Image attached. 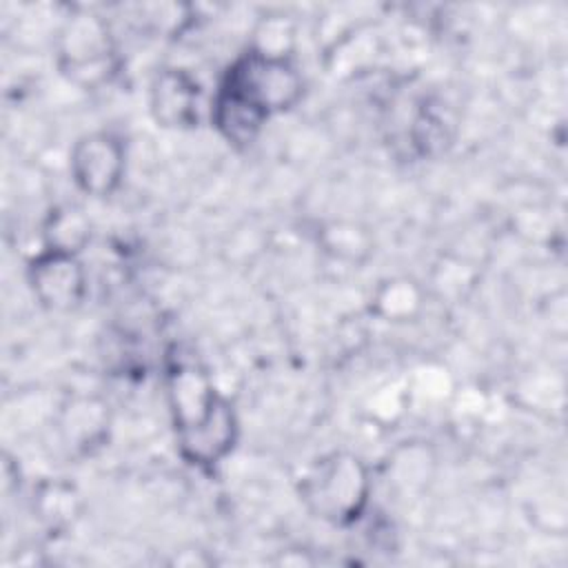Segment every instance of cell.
<instances>
[{
	"label": "cell",
	"mask_w": 568,
	"mask_h": 568,
	"mask_svg": "<svg viewBox=\"0 0 568 568\" xmlns=\"http://www.w3.org/2000/svg\"><path fill=\"white\" fill-rule=\"evenodd\" d=\"M435 468V457L422 442H406L388 459V481L402 493L422 490Z\"/></svg>",
	"instance_id": "13"
},
{
	"label": "cell",
	"mask_w": 568,
	"mask_h": 568,
	"mask_svg": "<svg viewBox=\"0 0 568 568\" xmlns=\"http://www.w3.org/2000/svg\"><path fill=\"white\" fill-rule=\"evenodd\" d=\"M44 248L78 255L91 240V222L75 204L55 206L42 226Z\"/></svg>",
	"instance_id": "10"
},
{
	"label": "cell",
	"mask_w": 568,
	"mask_h": 568,
	"mask_svg": "<svg viewBox=\"0 0 568 568\" xmlns=\"http://www.w3.org/2000/svg\"><path fill=\"white\" fill-rule=\"evenodd\" d=\"M36 508L44 524H49L51 528H62L78 517L80 499L69 484L51 481L40 488Z\"/></svg>",
	"instance_id": "15"
},
{
	"label": "cell",
	"mask_w": 568,
	"mask_h": 568,
	"mask_svg": "<svg viewBox=\"0 0 568 568\" xmlns=\"http://www.w3.org/2000/svg\"><path fill=\"white\" fill-rule=\"evenodd\" d=\"M322 248L342 262L362 264L373 253V235L366 226L351 220H333L320 229Z\"/></svg>",
	"instance_id": "12"
},
{
	"label": "cell",
	"mask_w": 568,
	"mask_h": 568,
	"mask_svg": "<svg viewBox=\"0 0 568 568\" xmlns=\"http://www.w3.org/2000/svg\"><path fill=\"white\" fill-rule=\"evenodd\" d=\"M264 122L266 115L260 109L224 87L217 89L213 100V124L226 142L235 146L251 144L262 131Z\"/></svg>",
	"instance_id": "9"
},
{
	"label": "cell",
	"mask_w": 568,
	"mask_h": 568,
	"mask_svg": "<svg viewBox=\"0 0 568 568\" xmlns=\"http://www.w3.org/2000/svg\"><path fill=\"white\" fill-rule=\"evenodd\" d=\"M29 284L42 306L51 311L75 308L87 293V275L78 255L44 248L27 271Z\"/></svg>",
	"instance_id": "6"
},
{
	"label": "cell",
	"mask_w": 568,
	"mask_h": 568,
	"mask_svg": "<svg viewBox=\"0 0 568 568\" xmlns=\"http://www.w3.org/2000/svg\"><path fill=\"white\" fill-rule=\"evenodd\" d=\"M151 113L158 124L186 129L200 120V87L182 69H164L151 84Z\"/></svg>",
	"instance_id": "7"
},
{
	"label": "cell",
	"mask_w": 568,
	"mask_h": 568,
	"mask_svg": "<svg viewBox=\"0 0 568 568\" xmlns=\"http://www.w3.org/2000/svg\"><path fill=\"white\" fill-rule=\"evenodd\" d=\"M371 302L377 317L386 322H410L422 313L424 293L419 284L408 277H390L375 288Z\"/></svg>",
	"instance_id": "11"
},
{
	"label": "cell",
	"mask_w": 568,
	"mask_h": 568,
	"mask_svg": "<svg viewBox=\"0 0 568 568\" xmlns=\"http://www.w3.org/2000/svg\"><path fill=\"white\" fill-rule=\"evenodd\" d=\"M55 53L60 71L82 89H95L118 69L109 24L89 11L69 16L58 29Z\"/></svg>",
	"instance_id": "3"
},
{
	"label": "cell",
	"mask_w": 568,
	"mask_h": 568,
	"mask_svg": "<svg viewBox=\"0 0 568 568\" xmlns=\"http://www.w3.org/2000/svg\"><path fill=\"white\" fill-rule=\"evenodd\" d=\"M109 406L95 395H75L60 406L55 426L71 453H91L109 433Z\"/></svg>",
	"instance_id": "8"
},
{
	"label": "cell",
	"mask_w": 568,
	"mask_h": 568,
	"mask_svg": "<svg viewBox=\"0 0 568 568\" xmlns=\"http://www.w3.org/2000/svg\"><path fill=\"white\" fill-rule=\"evenodd\" d=\"M233 91L266 118L288 111L304 93V82L291 60H275L246 51L226 71L222 84Z\"/></svg>",
	"instance_id": "4"
},
{
	"label": "cell",
	"mask_w": 568,
	"mask_h": 568,
	"mask_svg": "<svg viewBox=\"0 0 568 568\" xmlns=\"http://www.w3.org/2000/svg\"><path fill=\"white\" fill-rule=\"evenodd\" d=\"M300 495L315 517L339 526L353 524L368 504V468L353 453H328L304 475Z\"/></svg>",
	"instance_id": "2"
},
{
	"label": "cell",
	"mask_w": 568,
	"mask_h": 568,
	"mask_svg": "<svg viewBox=\"0 0 568 568\" xmlns=\"http://www.w3.org/2000/svg\"><path fill=\"white\" fill-rule=\"evenodd\" d=\"M164 388L182 457L195 466L222 462L235 446L237 419L209 373L193 362H178L169 366Z\"/></svg>",
	"instance_id": "1"
},
{
	"label": "cell",
	"mask_w": 568,
	"mask_h": 568,
	"mask_svg": "<svg viewBox=\"0 0 568 568\" xmlns=\"http://www.w3.org/2000/svg\"><path fill=\"white\" fill-rule=\"evenodd\" d=\"M124 146L106 133L93 131L75 140L69 155V166L75 184L95 197L111 195L124 178Z\"/></svg>",
	"instance_id": "5"
},
{
	"label": "cell",
	"mask_w": 568,
	"mask_h": 568,
	"mask_svg": "<svg viewBox=\"0 0 568 568\" xmlns=\"http://www.w3.org/2000/svg\"><path fill=\"white\" fill-rule=\"evenodd\" d=\"M295 40H297L295 22L286 16L273 13L257 22L253 31V42L248 49L266 58L291 60V53L295 51Z\"/></svg>",
	"instance_id": "14"
}]
</instances>
